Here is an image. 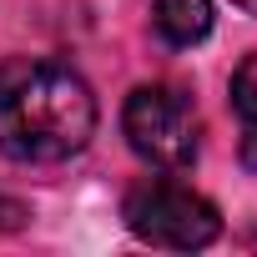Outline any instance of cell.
<instances>
[{
  "mask_svg": "<svg viewBox=\"0 0 257 257\" xmlns=\"http://www.w3.org/2000/svg\"><path fill=\"white\" fill-rule=\"evenodd\" d=\"M232 6H242L247 16H257V0H232Z\"/></svg>",
  "mask_w": 257,
  "mask_h": 257,
  "instance_id": "obj_7",
  "label": "cell"
},
{
  "mask_svg": "<svg viewBox=\"0 0 257 257\" xmlns=\"http://www.w3.org/2000/svg\"><path fill=\"white\" fill-rule=\"evenodd\" d=\"M121 132L147 167H162V172H182L202 152L197 106L177 86H137L121 106Z\"/></svg>",
  "mask_w": 257,
  "mask_h": 257,
  "instance_id": "obj_2",
  "label": "cell"
},
{
  "mask_svg": "<svg viewBox=\"0 0 257 257\" xmlns=\"http://www.w3.org/2000/svg\"><path fill=\"white\" fill-rule=\"evenodd\" d=\"M152 26L167 46H197L212 31V0H157Z\"/></svg>",
  "mask_w": 257,
  "mask_h": 257,
  "instance_id": "obj_4",
  "label": "cell"
},
{
  "mask_svg": "<svg viewBox=\"0 0 257 257\" xmlns=\"http://www.w3.org/2000/svg\"><path fill=\"white\" fill-rule=\"evenodd\" d=\"M26 217H31V207H26V202H16V197L0 192V237H6V232H21V227H26Z\"/></svg>",
  "mask_w": 257,
  "mask_h": 257,
  "instance_id": "obj_6",
  "label": "cell"
},
{
  "mask_svg": "<svg viewBox=\"0 0 257 257\" xmlns=\"http://www.w3.org/2000/svg\"><path fill=\"white\" fill-rule=\"evenodd\" d=\"M232 111H237V152L242 167L257 172V56L232 71Z\"/></svg>",
  "mask_w": 257,
  "mask_h": 257,
  "instance_id": "obj_5",
  "label": "cell"
},
{
  "mask_svg": "<svg viewBox=\"0 0 257 257\" xmlns=\"http://www.w3.org/2000/svg\"><path fill=\"white\" fill-rule=\"evenodd\" d=\"M96 132V96L66 61L21 56L0 66V152L11 162H66Z\"/></svg>",
  "mask_w": 257,
  "mask_h": 257,
  "instance_id": "obj_1",
  "label": "cell"
},
{
  "mask_svg": "<svg viewBox=\"0 0 257 257\" xmlns=\"http://www.w3.org/2000/svg\"><path fill=\"white\" fill-rule=\"evenodd\" d=\"M121 217H126V227H132L142 242L172 247V252H197V247L217 242V232H222L217 207L202 192H192L182 182H167V177L137 182L132 192H126Z\"/></svg>",
  "mask_w": 257,
  "mask_h": 257,
  "instance_id": "obj_3",
  "label": "cell"
}]
</instances>
